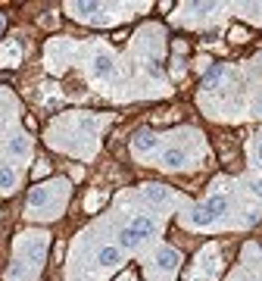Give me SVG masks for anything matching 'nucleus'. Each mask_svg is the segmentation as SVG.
<instances>
[{
	"instance_id": "obj_7",
	"label": "nucleus",
	"mask_w": 262,
	"mask_h": 281,
	"mask_svg": "<svg viewBox=\"0 0 262 281\" xmlns=\"http://www.w3.org/2000/svg\"><path fill=\"white\" fill-rule=\"evenodd\" d=\"M222 81V63H212L209 69H206V75H203V85L206 88H216Z\"/></svg>"
},
{
	"instance_id": "obj_10",
	"label": "nucleus",
	"mask_w": 262,
	"mask_h": 281,
	"mask_svg": "<svg viewBox=\"0 0 262 281\" xmlns=\"http://www.w3.org/2000/svg\"><path fill=\"white\" fill-rule=\"evenodd\" d=\"M153 147H156V138H153L150 132H140L134 138V150H153Z\"/></svg>"
},
{
	"instance_id": "obj_21",
	"label": "nucleus",
	"mask_w": 262,
	"mask_h": 281,
	"mask_svg": "<svg viewBox=\"0 0 262 281\" xmlns=\"http://www.w3.org/2000/svg\"><path fill=\"white\" fill-rule=\"evenodd\" d=\"M259 159H262V144H259Z\"/></svg>"
},
{
	"instance_id": "obj_8",
	"label": "nucleus",
	"mask_w": 262,
	"mask_h": 281,
	"mask_svg": "<svg viewBox=\"0 0 262 281\" xmlns=\"http://www.w3.org/2000/svg\"><path fill=\"white\" fill-rule=\"evenodd\" d=\"M181 162H184V153H181V150H165V153H162V166L178 169Z\"/></svg>"
},
{
	"instance_id": "obj_2",
	"label": "nucleus",
	"mask_w": 262,
	"mask_h": 281,
	"mask_svg": "<svg viewBox=\"0 0 262 281\" xmlns=\"http://www.w3.org/2000/svg\"><path fill=\"white\" fill-rule=\"evenodd\" d=\"M131 231H134L137 234V238H150V234L153 231H156V225H153V222L147 219V216H134V222H131V225H128Z\"/></svg>"
},
{
	"instance_id": "obj_17",
	"label": "nucleus",
	"mask_w": 262,
	"mask_h": 281,
	"mask_svg": "<svg viewBox=\"0 0 262 281\" xmlns=\"http://www.w3.org/2000/svg\"><path fill=\"white\" fill-rule=\"evenodd\" d=\"M231 41H247V28H231Z\"/></svg>"
},
{
	"instance_id": "obj_11",
	"label": "nucleus",
	"mask_w": 262,
	"mask_h": 281,
	"mask_svg": "<svg viewBox=\"0 0 262 281\" xmlns=\"http://www.w3.org/2000/svg\"><path fill=\"white\" fill-rule=\"evenodd\" d=\"M137 234L134 231H131V228H122V231H119V244H122V247H137Z\"/></svg>"
},
{
	"instance_id": "obj_9",
	"label": "nucleus",
	"mask_w": 262,
	"mask_h": 281,
	"mask_svg": "<svg viewBox=\"0 0 262 281\" xmlns=\"http://www.w3.org/2000/svg\"><path fill=\"white\" fill-rule=\"evenodd\" d=\"M119 260H122L119 247H103V250H100V266H116Z\"/></svg>"
},
{
	"instance_id": "obj_15",
	"label": "nucleus",
	"mask_w": 262,
	"mask_h": 281,
	"mask_svg": "<svg viewBox=\"0 0 262 281\" xmlns=\"http://www.w3.org/2000/svg\"><path fill=\"white\" fill-rule=\"evenodd\" d=\"M28 150V144H25V138H13L9 140V153H16V156H22Z\"/></svg>"
},
{
	"instance_id": "obj_4",
	"label": "nucleus",
	"mask_w": 262,
	"mask_h": 281,
	"mask_svg": "<svg viewBox=\"0 0 262 281\" xmlns=\"http://www.w3.org/2000/svg\"><path fill=\"white\" fill-rule=\"evenodd\" d=\"M203 209H206L212 219H216V216H222L225 209H228V200H225V197H209V200L203 203Z\"/></svg>"
},
{
	"instance_id": "obj_12",
	"label": "nucleus",
	"mask_w": 262,
	"mask_h": 281,
	"mask_svg": "<svg viewBox=\"0 0 262 281\" xmlns=\"http://www.w3.org/2000/svg\"><path fill=\"white\" fill-rule=\"evenodd\" d=\"M13 184H16L13 166H0V187H13Z\"/></svg>"
},
{
	"instance_id": "obj_1",
	"label": "nucleus",
	"mask_w": 262,
	"mask_h": 281,
	"mask_svg": "<svg viewBox=\"0 0 262 281\" xmlns=\"http://www.w3.org/2000/svg\"><path fill=\"white\" fill-rule=\"evenodd\" d=\"M94 75H100V78L116 75V63H113L106 53H97V56H94Z\"/></svg>"
},
{
	"instance_id": "obj_16",
	"label": "nucleus",
	"mask_w": 262,
	"mask_h": 281,
	"mask_svg": "<svg viewBox=\"0 0 262 281\" xmlns=\"http://www.w3.org/2000/svg\"><path fill=\"white\" fill-rule=\"evenodd\" d=\"M147 69H150V75H153V78H159V75H162V66H159V60H150V66H147Z\"/></svg>"
},
{
	"instance_id": "obj_6",
	"label": "nucleus",
	"mask_w": 262,
	"mask_h": 281,
	"mask_svg": "<svg viewBox=\"0 0 262 281\" xmlns=\"http://www.w3.org/2000/svg\"><path fill=\"white\" fill-rule=\"evenodd\" d=\"M47 200H50L47 187H31L28 191V206H47Z\"/></svg>"
},
{
	"instance_id": "obj_3",
	"label": "nucleus",
	"mask_w": 262,
	"mask_h": 281,
	"mask_svg": "<svg viewBox=\"0 0 262 281\" xmlns=\"http://www.w3.org/2000/svg\"><path fill=\"white\" fill-rule=\"evenodd\" d=\"M159 269H165V272H175V269H178V250L162 247V250H159Z\"/></svg>"
},
{
	"instance_id": "obj_18",
	"label": "nucleus",
	"mask_w": 262,
	"mask_h": 281,
	"mask_svg": "<svg viewBox=\"0 0 262 281\" xmlns=\"http://www.w3.org/2000/svg\"><path fill=\"white\" fill-rule=\"evenodd\" d=\"M250 191H253L256 197H262V178H259V181H253V184H250Z\"/></svg>"
},
{
	"instance_id": "obj_19",
	"label": "nucleus",
	"mask_w": 262,
	"mask_h": 281,
	"mask_svg": "<svg viewBox=\"0 0 262 281\" xmlns=\"http://www.w3.org/2000/svg\"><path fill=\"white\" fill-rule=\"evenodd\" d=\"M47 172H50V169H47L44 162H41V166H34V178H41V175H47Z\"/></svg>"
},
{
	"instance_id": "obj_22",
	"label": "nucleus",
	"mask_w": 262,
	"mask_h": 281,
	"mask_svg": "<svg viewBox=\"0 0 262 281\" xmlns=\"http://www.w3.org/2000/svg\"><path fill=\"white\" fill-rule=\"evenodd\" d=\"M259 107H262V100H259Z\"/></svg>"
},
{
	"instance_id": "obj_14",
	"label": "nucleus",
	"mask_w": 262,
	"mask_h": 281,
	"mask_svg": "<svg viewBox=\"0 0 262 281\" xmlns=\"http://www.w3.org/2000/svg\"><path fill=\"white\" fill-rule=\"evenodd\" d=\"M75 9H78L81 16H94V13L100 9V3H94V0H91V3H85V0H78V3H75Z\"/></svg>"
},
{
	"instance_id": "obj_20",
	"label": "nucleus",
	"mask_w": 262,
	"mask_h": 281,
	"mask_svg": "<svg viewBox=\"0 0 262 281\" xmlns=\"http://www.w3.org/2000/svg\"><path fill=\"white\" fill-rule=\"evenodd\" d=\"M0 31H3V16H0Z\"/></svg>"
},
{
	"instance_id": "obj_13",
	"label": "nucleus",
	"mask_w": 262,
	"mask_h": 281,
	"mask_svg": "<svg viewBox=\"0 0 262 281\" xmlns=\"http://www.w3.org/2000/svg\"><path fill=\"white\" fill-rule=\"evenodd\" d=\"M190 219H194V225H197V228H206L209 222H212V216L206 213L203 206H197V209H194V216H190Z\"/></svg>"
},
{
	"instance_id": "obj_5",
	"label": "nucleus",
	"mask_w": 262,
	"mask_h": 281,
	"mask_svg": "<svg viewBox=\"0 0 262 281\" xmlns=\"http://www.w3.org/2000/svg\"><path fill=\"white\" fill-rule=\"evenodd\" d=\"M144 197H147L150 203H165V200H169V194H165L159 184H147L144 187Z\"/></svg>"
}]
</instances>
